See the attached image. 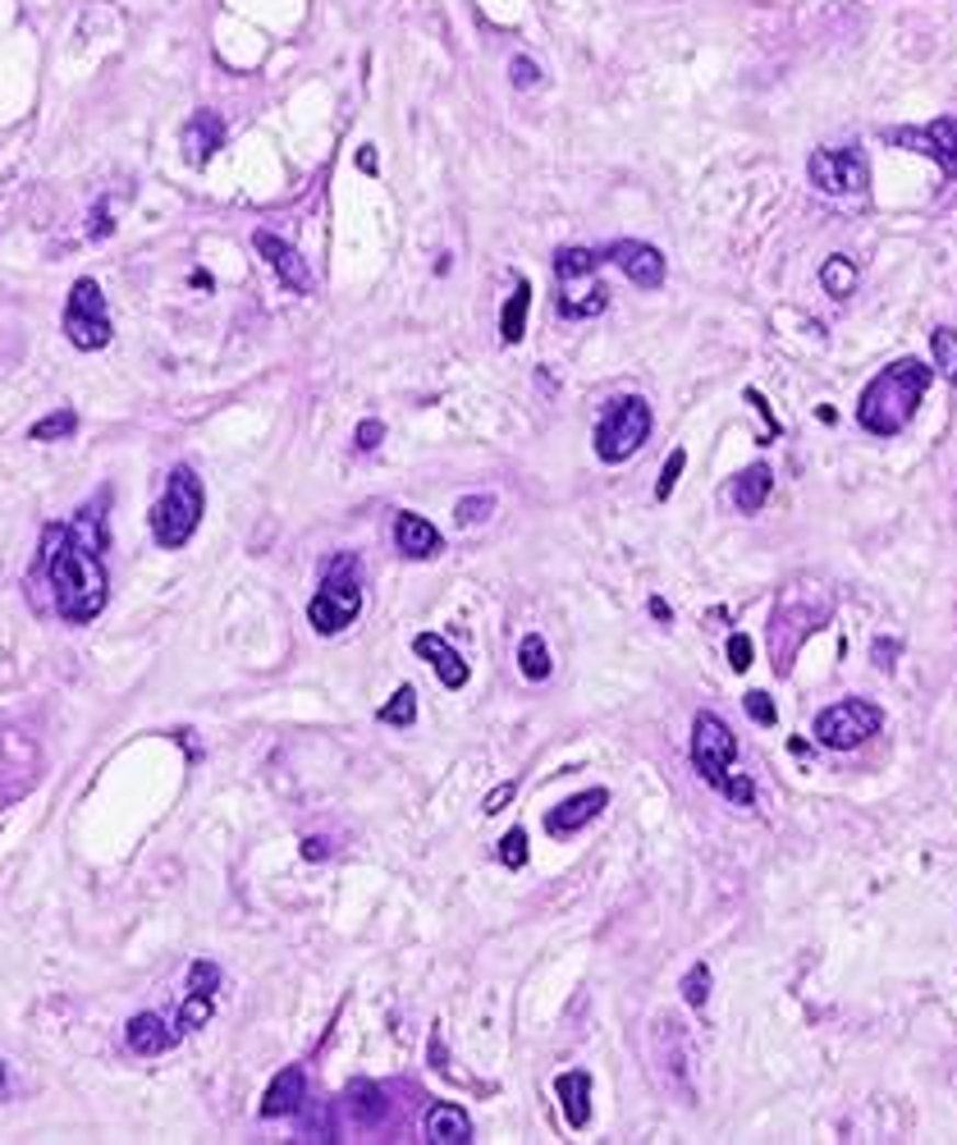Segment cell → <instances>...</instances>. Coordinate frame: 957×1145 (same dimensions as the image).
<instances>
[{
    "label": "cell",
    "instance_id": "28",
    "mask_svg": "<svg viewBox=\"0 0 957 1145\" xmlns=\"http://www.w3.org/2000/svg\"><path fill=\"white\" fill-rule=\"evenodd\" d=\"M601 267H605V257L591 252V248H559V252H555V275H559V284H563V280H586V275H596Z\"/></svg>",
    "mask_w": 957,
    "mask_h": 1145
},
{
    "label": "cell",
    "instance_id": "16",
    "mask_svg": "<svg viewBox=\"0 0 957 1145\" xmlns=\"http://www.w3.org/2000/svg\"><path fill=\"white\" fill-rule=\"evenodd\" d=\"M412 650H418V656L440 673V683H445L449 692L468 688V660H463L440 633H418V637H412Z\"/></svg>",
    "mask_w": 957,
    "mask_h": 1145
},
{
    "label": "cell",
    "instance_id": "10",
    "mask_svg": "<svg viewBox=\"0 0 957 1145\" xmlns=\"http://www.w3.org/2000/svg\"><path fill=\"white\" fill-rule=\"evenodd\" d=\"M811 184L830 197H847V193H866L870 184V170H866V156L857 147H843V151H811Z\"/></svg>",
    "mask_w": 957,
    "mask_h": 1145
},
{
    "label": "cell",
    "instance_id": "42",
    "mask_svg": "<svg viewBox=\"0 0 957 1145\" xmlns=\"http://www.w3.org/2000/svg\"><path fill=\"white\" fill-rule=\"evenodd\" d=\"M513 793H519V784H500L495 793L486 797V806H481V812H486V816H495V812H504V802H509Z\"/></svg>",
    "mask_w": 957,
    "mask_h": 1145
},
{
    "label": "cell",
    "instance_id": "43",
    "mask_svg": "<svg viewBox=\"0 0 957 1145\" xmlns=\"http://www.w3.org/2000/svg\"><path fill=\"white\" fill-rule=\"evenodd\" d=\"M893 656H898V642L879 637V642H875V665H879V669H893V665H898Z\"/></svg>",
    "mask_w": 957,
    "mask_h": 1145
},
{
    "label": "cell",
    "instance_id": "27",
    "mask_svg": "<svg viewBox=\"0 0 957 1145\" xmlns=\"http://www.w3.org/2000/svg\"><path fill=\"white\" fill-rule=\"evenodd\" d=\"M820 284H824V294L839 298V303L852 298V294H857V262L843 257V252L824 257V262H820Z\"/></svg>",
    "mask_w": 957,
    "mask_h": 1145
},
{
    "label": "cell",
    "instance_id": "17",
    "mask_svg": "<svg viewBox=\"0 0 957 1145\" xmlns=\"http://www.w3.org/2000/svg\"><path fill=\"white\" fill-rule=\"evenodd\" d=\"M124 1035H128V1050H134L138 1058H161V1054L174 1050L179 1027H170L166 1018H157V1012H138V1018H128Z\"/></svg>",
    "mask_w": 957,
    "mask_h": 1145
},
{
    "label": "cell",
    "instance_id": "22",
    "mask_svg": "<svg viewBox=\"0 0 957 1145\" xmlns=\"http://www.w3.org/2000/svg\"><path fill=\"white\" fill-rule=\"evenodd\" d=\"M555 1096H559V1104H563L568 1127L582 1132V1127L591 1123V1077H586L582 1068H578V1073H563V1077L555 1081Z\"/></svg>",
    "mask_w": 957,
    "mask_h": 1145
},
{
    "label": "cell",
    "instance_id": "4",
    "mask_svg": "<svg viewBox=\"0 0 957 1145\" xmlns=\"http://www.w3.org/2000/svg\"><path fill=\"white\" fill-rule=\"evenodd\" d=\"M202 509H206L202 477L189 463L170 467L166 496L151 505V536H157L161 551H184V545L193 541V532L202 528Z\"/></svg>",
    "mask_w": 957,
    "mask_h": 1145
},
{
    "label": "cell",
    "instance_id": "8",
    "mask_svg": "<svg viewBox=\"0 0 957 1145\" xmlns=\"http://www.w3.org/2000/svg\"><path fill=\"white\" fill-rule=\"evenodd\" d=\"M60 326H65V340L79 349V353H96V349L111 344L115 326H111V311H106V294H101V284H96L92 275L73 280Z\"/></svg>",
    "mask_w": 957,
    "mask_h": 1145
},
{
    "label": "cell",
    "instance_id": "7",
    "mask_svg": "<svg viewBox=\"0 0 957 1145\" xmlns=\"http://www.w3.org/2000/svg\"><path fill=\"white\" fill-rule=\"evenodd\" d=\"M651 404L641 395H624L605 408V418L596 422V458L601 463H628L646 440H651Z\"/></svg>",
    "mask_w": 957,
    "mask_h": 1145
},
{
    "label": "cell",
    "instance_id": "35",
    "mask_svg": "<svg viewBox=\"0 0 957 1145\" xmlns=\"http://www.w3.org/2000/svg\"><path fill=\"white\" fill-rule=\"evenodd\" d=\"M495 852H500V862H504L509 871H523V866H527V829H509Z\"/></svg>",
    "mask_w": 957,
    "mask_h": 1145
},
{
    "label": "cell",
    "instance_id": "24",
    "mask_svg": "<svg viewBox=\"0 0 957 1145\" xmlns=\"http://www.w3.org/2000/svg\"><path fill=\"white\" fill-rule=\"evenodd\" d=\"M349 1118L357 1127H376L385 1113H390V1100H385V1090L376 1081H353L349 1086V1100H344Z\"/></svg>",
    "mask_w": 957,
    "mask_h": 1145
},
{
    "label": "cell",
    "instance_id": "30",
    "mask_svg": "<svg viewBox=\"0 0 957 1145\" xmlns=\"http://www.w3.org/2000/svg\"><path fill=\"white\" fill-rule=\"evenodd\" d=\"M73 431H79V412H73V408H56V412H46L42 422L29 427V440H42V445H50V440H69Z\"/></svg>",
    "mask_w": 957,
    "mask_h": 1145
},
{
    "label": "cell",
    "instance_id": "9",
    "mask_svg": "<svg viewBox=\"0 0 957 1145\" xmlns=\"http://www.w3.org/2000/svg\"><path fill=\"white\" fill-rule=\"evenodd\" d=\"M879 728H885V711L870 706V701H862V696H847V701H834V706H824L816 715V742L830 747V751H852L866 738H875Z\"/></svg>",
    "mask_w": 957,
    "mask_h": 1145
},
{
    "label": "cell",
    "instance_id": "23",
    "mask_svg": "<svg viewBox=\"0 0 957 1145\" xmlns=\"http://www.w3.org/2000/svg\"><path fill=\"white\" fill-rule=\"evenodd\" d=\"M220 143H225V124H220V115L197 111V115L189 120V128H184L189 161H193V166H206V161H212V151H216Z\"/></svg>",
    "mask_w": 957,
    "mask_h": 1145
},
{
    "label": "cell",
    "instance_id": "48",
    "mask_svg": "<svg viewBox=\"0 0 957 1145\" xmlns=\"http://www.w3.org/2000/svg\"><path fill=\"white\" fill-rule=\"evenodd\" d=\"M0 1090H5V1063H0Z\"/></svg>",
    "mask_w": 957,
    "mask_h": 1145
},
{
    "label": "cell",
    "instance_id": "5",
    "mask_svg": "<svg viewBox=\"0 0 957 1145\" xmlns=\"http://www.w3.org/2000/svg\"><path fill=\"white\" fill-rule=\"evenodd\" d=\"M357 614H362V568H357L353 555H334L321 572V587L312 596V605H307V623H312L321 637H334V633H344Z\"/></svg>",
    "mask_w": 957,
    "mask_h": 1145
},
{
    "label": "cell",
    "instance_id": "18",
    "mask_svg": "<svg viewBox=\"0 0 957 1145\" xmlns=\"http://www.w3.org/2000/svg\"><path fill=\"white\" fill-rule=\"evenodd\" d=\"M395 545H399V555H408V559H435L440 551H445V536H440L422 513H399L395 518Z\"/></svg>",
    "mask_w": 957,
    "mask_h": 1145
},
{
    "label": "cell",
    "instance_id": "29",
    "mask_svg": "<svg viewBox=\"0 0 957 1145\" xmlns=\"http://www.w3.org/2000/svg\"><path fill=\"white\" fill-rule=\"evenodd\" d=\"M519 669H523V679L527 683H546L550 679V650H546V642H540V633H527L523 642H519Z\"/></svg>",
    "mask_w": 957,
    "mask_h": 1145
},
{
    "label": "cell",
    "instance_id": "19",
    "mask_svg": "<svg viewBox=\"0 0 957 1145\" xmlns=\"http://www.w3.org/2000/svg\"><path fill=\"white\" fill-rule=\"evenodd\" d=\"M307 1104V1073L298 1063H289L284 1073H275V1081L266 1086L262 1096V1118H284V1113H298Z\"/></svg>",
    "mask_w": 957,
    "mask_h": 1145
},
{
    "label": "cell",
    "instance_id": "3",
    "mask_svg": "<svg viewBox=\"0 0 957 1145\" xmlns=\"http://www.w3.org/2000/svg\"><path fill=\"white\" fill-rule=\"evenodd\" d=\"M733 757H738V738L733 728L719 715L702 711L692 719V766L706 779L715 793H724L733 806H752L756 802V784L747 774H733Z\"/></svg>",
    "mask_w": 957,
    "mask_h": 1145
},
{
    "label": "cell",
    "instance_id": "21",
    "mask_svg": "<svg viewBox=\"0 0 957 1145\" xmlns=\"http://www.w3.org/2000/svg\"><path fill=\"white\" fill-rule=\"evenodd\" d=\"M770 490H774V473H770V463H752V467H742V473L733 477V486H729V500L738 505V513H761V509H765V500H770Z\"/></svg>",
    "mask_w": 957,
    "mask_h": 1145
},
{
    "label": "cell",
    "instance_id": "34",
    "mask_svg": "<svg viewBox=\"0 0 957 1145\" xmlns=\"http://www.w3.org/2000/svg\"><path fill=\"white\" fill-rule=\"evenodd\" d=\"M683 999H687V1008H706V999H710V962H692V972L683 976Z\"/></svg>",
    "mask_w": 957,
    "mask_h": 1145
},
{
    "label": "cell",
    "instance_id": "12",
    "mask_svg": "<svg viewBox=\"0 0 957 1145\" xmlns=\"http://www.w3.org/2000/svg\"><path fill=\"white\" fill-rule=\"evenodd\" d=\"M601 257L624 271V275L637 284V290H660V284H664V252H660L656 243L618 239V243H609Z\"/></svg>",
    "mask_w": 957,
    "mask_h": 1145
},
{
    "label": "cell",
    "instance_id": "33",
    "mask_svg": "<svg viewBox=\"0 0 957 1145\" xmlns=\"http://www.w3.org/2000/svg\"><path fill=\"white\" fill-rule=\"evenodd\" d=\"M490 513H495V496H463L454 505V523L458 528H477V523H486Z\"/></svg>",
    "mask_w": 957,
    "mask_h": 1145
},
{
    "label": "cell",
    "instance_id": "46",
    "mask_svg": "<svg viewBox=\"0 0 957 1145\" xmlns=\"http://www.w3.org/2000/svg\"><path fill=\"white\" fill-rule=\"evenodd\" d=\"M357 166L367 170V174H376V151H372V147H362V151H357Z\"/></svg>",
    "mask_w": 957,
    "mask_h": 1145
},
{
    "label": "cell",
    "instance_id": "1",
    "mask_svg": "<svg viewBox=\"0 0 957 1145\" xmlns=\"http://www.w3.org/2000/svg\"><path fill=\"white\" fill-rule=\"evenodd\" d=\"M42 568L56 591V610L69 623H92L111 601V582L101 555L73 532V528H46L42 532Z\"/></svg>",
    "mask_w": 957,
    "mask_h": 1145
},
{
    "label": "cell",
    "instance_id": "38",
    "mask_svg": "<svg viewBox=\"0 0 957 1145\" xmlns=\"http://www.w3.org/2000/svg\"><path fill=\"white\" fill-rule=\"evenodd\" d=\"M742 706H747V715H752L756 724H774V719H779V711H774L770 692H747V696H742Z\"/></svg>",
    "mask_w": 957,
    "mask_h": 1145
},
{
    "label": "cell",
    "instance_id": "2",
    "mask_svg": "<svg viewBox=\"0 0 957 1145\" xmlns=\"http://www.w3.org/2000/svg\"><path fill=\"white\" fill-rule=\"evenodd\" d=\"M930 376H935V367H930V362H921V358H898V362H889V367L879 372V376L862 389V399H857V422H862V431H870V435H898V431H908V422L916 418V408H921L925 389H930Z\"/></svg>",
    "mask_w": 957,
    "mask_h": 1145
},
{
    "label": "cell",
    "instance_id": "32",
    "mask_svg": "<svg viewBox=\"0 0 957 1145\" xmlns=\"http://www.w3.org/2000/svg\"><path fill=\"white\" fill-rule=\"evenodd\" d=\"M930 353H935V367L957 385V330L939 326L935 335H930Z\"/></svg>",
    "mask_w": 957,
    "mask_h": 1145
},
{
    "label": "cell",
    "instance_id": "37",
    "mask_svg": "<svg viewBox=\"0 0 957 1145\" xmlns=\"http://www.w3.org/2000/svg\"><path fill=\"white\" fill-rule=\"evenodd\" d=\"M509 83L519 88V92L540 88V65H536L532 56H513V60H509Z\"/></svg>",
    "mask_w": 957,
    "mask_h": 1145
},
{
    "label": "cell",
    "instance_id": "25",
    "mask_svg": "<svg viewBox=\"0 0 957 1145\" xmlns=\"http://www.w3.org/2000/svg\"><path fill=\"white\" fill-rule=\"evenodd\" d=\"M605 307H609V290H605L601 280H586V290H582V294H573V290H563V294H559V317H568V321L601 317Z\"/></svg>",
    "mask_w": 957,
    "mask_h": 1145
},
{
    "label": "cell",
    "instance_id": "41",
    "mask_svg": "<svg viewBox=\"0 0 957 1145\" xmlns=\"http://www.w3.org/2000/svg\"><path fill=\"white\" fill-rule=\"evenodd\" d=\"M747 404H752V408L761 412V418H765V440H774V435H779V422H774V412H770V404H765V395H761V389H747Z\"/></svg>",
    "mask_w": 957,
    "mask_h": 1145
},
{
    "label": "cell",
    "instance_id": "44",
    "mask_svg": "<svg viewBox=\"0 0 957 1145\" xmlns=\"http://www.w3.org/2000/svg\"><path fill=\"white\" fill-rule=\"evenodd\" d=\"M111 229H115V225H111V216H106V206H96L88 234H92V239H111Z\"/></svg>",
    "mask_w": 957,
    "mask_h": 1145
},
{
    "label": "cell",
    "instance_id": "13",
    "mask_svg": "<svg viewBox=\"0 0 957 1145\" xmlns=\"http://www.w3.org/2000/svg\"><path fill=\"white\" fill-rule=\"evenodd\" d=\"M252 243H257V252L266 257V267L280 275L284 290H294V294H312V271H307V262L298 257L294 243H284L280 234H271V229H257V234H252Z\"/></svg>",
    "mask_w": 957,
    "mask_h": 1145
},
{
    "label": "cell",
    "instance_id": "47",
    "mask_svg": "<svg viewBox=\"0 0 957 1145\" xmlns=\"http://www.w3.org/2000/svg\"><path fill=\"white\" fill-rule=\"evenodd\" d=\"M651 614H656V619H660V623H669V605H664V601H660V596H651Z\"/></svg>",
    "mask_w": 957,
    "mask_h": 1145
},
{
    "label": "cell",
    "instance_id": "39",
    "mask_svg": "<svg viewBox=\"0 0 957 1145\" xmlns=\"http://www.w3.org/2000/svg\"><path fill=\"white\" fill-rule=\"evenodd\" d=\"M729 665H733L738 673H747V669L756 665V656H752V637H747V633H733V637H729Z\"/></svg>",
    "mask_w": 957,
    "mask_h": 1145
},
{
    "label": "cell",
    "instance_id": "20",
    "mask_svg": "<svg viewBox=\"0 0 957 1145\" xmlns=\"http://www.w3.org/2000/svg\"><path fill=\"white\" fill-rule=\"evenodd\" d=\"M426 1141L431 1145H468L472 1141V1118L458 1104H431L426 1109Z\"/></svg>",
    "mask_w": 957,
    "mask_h": 1145
},
{
    "label": "cell",
    "instance_id": "14",
    "mask_svg": "<svg viewBox=\"0 0 957 1145\" xmlns=\"http://www.w3.org/2000/svg\"><path fill=\"white\" fill-rule=\"evenodd\" d=\"M216 985H220V967H216L212 957H197L193 967H189V999H184V1008H179V1022H174V1027L197 1031V1027L212 1022Z\"/></svg>",
    "mask_w": 957,
    "mask_h": 1145
},
{
    "label": "cell",
    "instance_id": "26",
    "mask_svg": "<svg viewBox=\"0 0 957 1145\" xmlns=\"http://www.w3.org/2000/svg\"><path fill=\"white\" fill-rule=\"evenodd\" d=\"M527 311H532V284L519 280V284H513V294H509V303H504V311H500V340H504V344H519V340H523Z\"/></svg>",
    "mask_w": 957,
    "mask_h": 1145
},
{
    "label": "cell",
    "instance_id": "6",
    "mask_svg": "<svg viewBox=\"0 0 957 1145\" xmlns=\"http://www.w3.org/2000/svg\"><path fill=\"white\" fill-rule=\"evenodd\" d=\"M824 619H830V605L807 596L801 587H788V596H779V605H774V623H770V650H774V669L788 673L793 669V656L801 650L816 628H824Z\"/></svg>",
    "mask_w": 957,
    "mask_h": 1145
},
{
    "label": "cell",
    "instance_id": "15",
    "mask_svg": "<svg viewBox=\"0 0 957 1145\" xmlns=\"http://www.w3.org/2000/svg\"><path fill=\"white\" fill-rule=\"evenodd\" d=\"M609 806V793L605 789H586V793H573L568 802H559L555 812L546 816V829L555 839H568V835H578V829H586L591 820H596L601 812Z\"/></svg>",
    "mask_w": 957,
    "mask_h": 1145
},
{
    "label": "cell",
    "instance_id": "40",
    "mask_svg": "<svg viewBox=\"0 0 957 1145\" xmlns=\"http://www.w3.org/2000/svg\"><path fill=\"white\" fill-rule=\"evenodd\" d=\"M380 440H385V422H376V418L357 422V431H353V445H357V450H367V454H372V450L380 445Z\"/></svg>",
    "mask_w": 957,
    "mask_h": 1145
},
{
    "label": "cell",
    "instance_id": "45",
    "mask_svg": "<svg viewBox=\"0 0 957 1145\" xmlns=\"http://www.w3.org/2000/svg\"><path fill=\"white\" fill-rule=\"evenodd\" d=\"M303 857L307 862H321V857H330V843L326 839H303Z\"/></svg>",
    "mask_w": 957,
    "mask_h": 1145
},
{
    "label": "cell",
    "instance_id": "31",
    "mask_svg": "<svg viewBox=\"0 0 957 1145\" xmlns=\"http://www.w3.org/2000/svg\"><path fill=\"white\" fill-rule=\"evenodd\" d=\"M380 715V724H395V728H412L418 724V688H399L390 701H385V706L376 711Z\"/></svg>",
    "mask_w": 957,
    "mask_h": 1145
},
{
    "label": "cell",
    "instance_id": "36",
    "mask_svg": "<svg viewBox=\"0 0 957 1145\" xmlns=\"http://www.w3.org/2000/svg\"><path fill=\"white\" fill-rule=\"evenodd\" d=\"M683 467H687V450H674V454L664 458L660 481H656V500H669V496H674V486H679V477H683Z\"/></svg>",
    "mask_w": 957,
    "mask_h": 1145
},
{
    "label": "cell",
    "instance_id": "11",
    "mask_svg": "<svg viewBox=\"0 0 957 1145\" xmlns=\"http://www.w3.org/2000/svg\"><path fill=\"white\" fill-rule=\"evenodd\" d=\"M889 143H902L908 151H921V156H935V161L957 174V120L944 115V120H930L925 128H889L885 134Z\"/></svg>",
    "mask_w": 957,
    "mask_h": 1145
}]
</instances>
